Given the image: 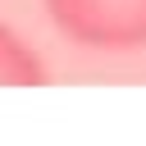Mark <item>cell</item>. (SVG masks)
Segmentation results:
<instances>
[{"instance_id":"7a4b0ae2","label":"cell","mask_w":146,"mask_h":146,"mask_svg":"<svg viewBox=\"0 0 146 146\" xmlns=\"http://www.w3.org/2000/svg\"><path fill=\"white\" fill-rule=\"evenodd\" d=\"M41 82H46L41 55L9 23H0V87H41Z\"/></svg>"},{"instance_id":"6da1fadb","label":"cell","mask_w":146,"mask_h":146,"mask_svg":"<svg viewBox=\"0 0 146 146\" xmlns=\"http://www.w3.org/2000/svg\"><path fill=\"white\" fill-rule=\"evenodd\" d=\"M50 27L87 55H141L146 0H41Z\"/></svg>"}]
</instances>
